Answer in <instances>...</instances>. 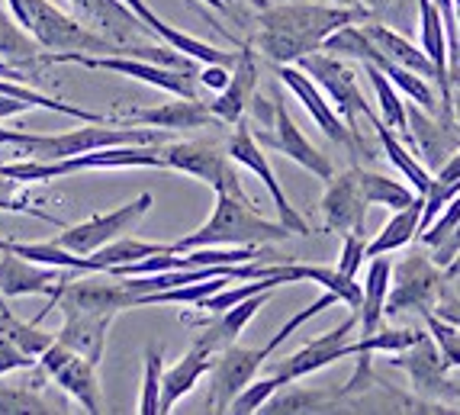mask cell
<instances>
[{"mask_svg": "<svg viewBox=\"0 0 460 415\" xmlns=\"http://www.w3.org/2000/svg\"><path fill=\"white\" fill-rule=\"evenodd\" d=\"M367 16V7H341L332 0L329 4H319V0L268 4L254 16L258 36L252 42L270 65H296L303 55L319 52L335 30L348 23H361Z\"/></svg>", "mask_w": 460, "mask_h": 415, "instance_id": "1", "label": "cell"}, {"mask_svg": "<svg viewBox=\"0 0 460 415\" xmlns=\"http://www.w3.org/2000/svg\"><path fill=\"white\" fill-rule=\"evenodd\" d=\"M290 235L293 232L280 219L277 223L264 219L245 193V187H238V190L216 193V207L207 223L184 239L171 242V252H190V248L207 245H274Z\"/></svg>", "mask_w": 460, "mask_h": 415, "instance_id": "2", "label": "cell"}, {"mask_svg": "<svg viewBox=\"0 0 460 415\" xmlns=\"http://www.w3.org/2000/svg\"><path fill=\"white\" fill-rule=\"evenodd\" d=\"M126 168H164L162 146H110V148H93V152L68 155V158H58V162L20 158V162L0 164V174L13 177L20 184H46V181L81 174V171H126Z\"/></svg>", "mask_w": 460, "mask_h": 415, "instance_id": "3", "label": "cell"}, {"mask_svg": "<svg viewBox=\"0 0 460 415\" xmlns=\"http://www.w3.org/2000/svg\"><path fill=\"white\" fill-rule=\"evenodd\" d=\"M10 13L36 39L42 52H84V55H123L116 42L93 32L77 16H68L49 0H7Z\"/></svg>", "mask_w": 460, "mask_h": 415, "instance_id": "4", "label": "cell"}, {"mask_svg": "<svg viewBox=\"0 0 460 415\" xmlns=\"http://www.w3.org/2000/svg\"><path fill=\"white\" fill-rule=\"evenodd\" d=\"M164 129H152V126H123V123H87L81 129L58 132V136H39L26 146L16 148L20 158H42V162H58L68 155L93 152V148H110V146H162Z\"/></svg>", "mask_w": 460, "mask_h": 415, "instance_id": "5", "label": "cell"}, {"mask_svg": "<svg viewBox=\"0 0 460 415\" xmlns=\"http://www.w3.org/2000/svg\"><path fill=\"white\" fill-rule=\"evenodd\" d=\"M451 284V277L435 258L415 252L409 254L406 261L393 264V280L390 293H386V306L384 319H396V315H429L435 313L438 300H441V290Z\"/></svg>", "mask_w": 460, "mask_h": 415, "instance_id": "6", "label": "cell"}, {"mask_svg": "<svg viewBox=\"0 0 460 415\" xmlns=\"http://www.w3.org/2000/svg\"><path fill=\"white\" fill-rule=\"evenodd\" d=\"M296 65L313 77L315 84L323 87V93L332 101V107L338 110V116L351 126V132L361 136L358 119H361V116L367 119V113L374 107L364 101V91H361V84H358V71H354V65L348 62V58H341V55L323 52V49L303 55Z\"/></svg>", "mask_w": 460, "mask_h": 415, "instance_id": "7", "label": "cell"}, {"mask_svg": "<svg viewBox=\"0 0 460 415\" xmlns=\"http://www.w3.org/2000/svg\"><path fill=\"white\" fill-rule=\"evenodd\" d=\"M152 203H155L152 193H138L136 200L110 209V213H97V216H87V219H81V223H75V225H62V232H58L52 242H58V245L68 248V252L84 254L87 258V254H93L97 248L129 235V232L148 216Z\"/></svg>", "mask_w": 460, "mask_h": 415, "instance_id": "8", "label": "cell"}, {"mask_svg": "<svg viewBox=\"0 0 460 415\" xmlns=\"http://www.w3.org/2000/svg\"><path fill=\"white\" fill-rule=\"evenodd\" d=\"M226 152H229V158L238 164V168H248L264 187H268L270 200H274V207H277V216H280V223H284L293 235H313L309 223L299 216V209L293 207L290 197H287V190L280 187V181H277L274 168H270V162H268V155H264V146L254 138L252 126H248L245 119L235 123L229 142H226Z\"/></svg>", "mask_w": 460, "mask_h": 415, "instance_id": "9", "label": "cell"}, {"mask_svg": "<svg viewBox=\"0 0 460 415\" xmlns=\"http://www.w3.org/2000/svg\"><path fill=\"white\" fill-rule=\"evenodd\" d=\"M39 367L46 370L49 380L62 393H68L84 412H91V415L103 412V393H100L97 364L87 361L84 354H77L75 348L62 345V341L55 339L46 354H39Z\"/></svg>", "mask_w": 460, "mask_h": 415, "instance_id": "10", "label": "cell"}, {"mask_svg": "<svg viewBox=\"0 0 460 415\" xmlns=\"http://www.w3.org/2000/svg\"><path fill=\"white\" fill-rule=\"evenodd\" d=\"M162 158L164 168L197 177L207 187H213V193L242 187L235 162L229 158L226 146H216V142H171V146H162Z\"/></svg>", "mask_w": 460, "mask_h": 415, "instance_id": "11", "label": "cell"}, {"mask_svg": "<svg viewBox=\"0 0 460 415\" xmlns=\"http://www.w3.org/2000/svg\"><path fill=\"white\" fill-rule=\"evenodd\" d=\"M274 68H277V81H280V84H284L287 91L303 103V110L313 116V123L323 129L325 138H332L335 146L348 148V152H358V148L367 152L364 138L358 136V132H351V126L338 116V110L332 107V101L323 93V87L315 84L306 71L299 68V65H274Z\"/></svg>", "mask_w": 460, "mask_h": 415, "instance_id": "12", "label": "cell"}, {"mask_svg": "<svg viewBox=\"0 0 460 415\" xmlns=\"http://www.w3.org/2000/svg\"><path fill=\"white\" fill-rule=\"evenodd\" d=\"M409 116V148L422 158L425 168L435 174L441 164L460 148V126L445 110H425L415 101H406Z\"/></svg>", "mask_w": 460, "mask_h": 415, "instance_id": "13", "label": "cell"}, {"mask_svg": "<svg viewBox=\"0 0 460 415\" xmlns=\"http://www.w3.org/2000/svg\"><path fill=\"white\" fill-rule=\"evenodd\" d=\"M254 138H258L261 146L287 155L290 162H296L299 168H306L309 174H315L323 184H329L332 177H335V164L329 162V155L319 152V148L299 132V126L293 123L290 110H287V101L280 97V93H274V123H270V132H254Z\"/></svg>", "mask_w": 460, "mask_h": 415, "instance_id": "14", "label": "cell"}, {"mask_svg": "<svg viewBox=\"0 0 460 415\" xmlns=\"http://www.w3.org/2000/svg\"><path fill=\"white\" fill-rule=\"evenodd\" d=\"M367 193L361 184V168H348L341 174H335L325 184L323 200H319V213H323L325 232H364L367 223Z\"/></svg>", "mask_w": 460, "mask_h": 415, "instance_id": "15", "label": "cell"}, {"mask_svg": "<svg viewBox=\"0 0 460 415\" xmlns=\"http://www.w3.org/2000/svg\"><path fill=\"white\" fill-rule=\"evenodd\" d=\"M354 329H358V315L351 313L341 325H335V329L319 335V339L306 341L299 351L287 354L284 361L270 367V374H277V377L290 386L293 380H303V377H309V374H315V370L341 361V358H348V339H351Z\"/></svg>", "mask_w": 460, "mask_h": 415, "instance_id": "16", "label": "cell"}, {"mask_svg": "<svg viewBox=\"0 0 460 415\" xmlns=\"http://www.w3.org/2000/svg\"><path fill=\"white\" fill-rule=\"evenodd\" d=\"M116 123L123 126H152V129L164 132H190V129H207V126H223L209 110V101L199 97H177L162 107L148 110H126V113H113Z\"/></svg>", "mask_w": 460, "mask_h": 415, "instance_id": "17", "label": "cell"}, {"mask_svg": "<svg viewBox=\"0 0 460 415\" xmlns=\"http://www.w3.org/2000/svg\"><path fill=\"white\" fill-rule=\"evenodd\" d=\"M258 58H254V42H242L238 46V58L232 65V77L223 91L216 93V101H209V110L223 126H235L245 119V110L252 107L254 93H258Z\"/></svg>", "mask_w": 460, "mask_h": 415, "instance_id": "18", "label": "cell"}, {"mask_svg": "<svg viewBox=\"0 0 460 415\" xmlns=\"http://www.w3.org/2000/svg\"><path fill=\"white\" fill-rule=\"evenodd\" d=\"M68 270L36 264L16 252H0V300H20V296H52Z\"/></svg>", "mask_w": 460, "mask_h": 415, "instance_id": "19", "label": "cell"}, {"mask_svg": "<svg viewBox=\"0 0 460 415\" xmlns=\"http://www.w3.org/2000/svg\"><path fill=\"white\" fill-rule=\"evenodd\" d=\"M390 364L399 370H406L412 386L419 393H425V396L457 393L451 386V380H447L451 367H447V361L441 358V351H438V345L431 341V335H425V339L409 348V351H399L396 358H390Z\"/></svg>", "mask_w": 460, "mask_h": 415, "instance_id": "20", "label": "cell"}, {"mask_svg": "<svg viewBox=\"0 0 460 415\" xmlns=\"http://www.w3.org/2000/svg\"><path fill=\"white\" fill-rule=\"evenodd\" d=\"M274 296V290H264V293H254V296H248V300L235 303V306L223 309V313H216L213 319H209L203 329H199L197 341L199 345H207L209 351H226L229 345H235L238 339H242V331H245V325L252 322L254 315L261 313L264 303Z\"/></svg>", "mask_w": 460, "mask_h": 415, "instance_id": "21", "label": "cell"}, {"mask_svg": "<svg viewBox=\"0 0 460 415\" xmlns=\"http://www.w3.org/2000/svg\"><path fill=\"white\" fill-rule=\"evenodd\" d=\"M216 361V351H209L207 345H199L193 339V345L187 348V354L174 367L164 370L162 377V412H171L177 402L184 400L187 393H193V386L199 384L203 377H209V367Z\"/></svg>", "mask_w": 460, "mask_h": 415, "instance_id": "22", "label": "cell"}, {"mask_svg": "<svg viewBox=\"0 0 460 415\" xmlns=\"http://www.w3.org/2000/svg\"><path fill=\"white\" fill-rule=\"evenodd\" d=\"M361 26H364V32H367L370 42H374V49L384 55V58H390V62H396V65H402V68L415 71V75L429 77V81H435V87H438L435 65H431V58L422 52V49L409 42V36L396 32L393 26L380 23V20H370V16H367V20H361Z\"/></svg>", "mask_w": 460, "mask_h": 415, "instance_id": "23", "label": "cell"}, {"mask_svg": "<svg viewBox=\"0 0 460 415\" xmlns=\"http://www.w3.org/2000/svg\"><path fill=\"white\" fill-rule=\"evenodd\" d=\"M367 123L374 126L376 138H380V146H384L386 162H390L402 177H409V187H412L419 197H425V190L431 187V171L422 164V158L409 148V142L399 136L396 129H390V126L384 123V116L376 113V110H370L367 113Z\"/></svg>", "mask_w": 460, "mask_h": 415, "instance_id": "24", "label": "cell"}, {"mask_svg": "<svg viewBox=\"0 0 460 415\" xmlns=\"http://www.w3.org/2000/svg\"><path fill=\"white\" fill-rule=\"evenodd\" d=\"M62 329L55 331V339L62 345L75 348L77 354H84L87 361L100 367L103 351H107V335L113 319L110 315H93V313H62Z\"/></svg>", "mask_w": 460, "mask_h": 415, "instance_id": "25", "label": "cell"}, {"mask_svg": "<svg viewBox=\"0 0 460 415\" xmlns=\"http://www.w3.org/2000/svg\"><path fill=\"white\" fill-rule=\"evenodd\" d=\"M393 280V264L386 254H376L367 258V274H364V303L361 315H358V325H361V335L380 329L384 322V306H386V293H390Z\"/></svg>", "mask_w": 460, "mask_h": 415, "instance_id": "26", "label": "cell"}, {"mask_svg": "<svg viewBox=\"0 0 460 415\" xmlns=\"http://www.w3.org/2000/svg\"><path fill=\"white\" fill-rule=\"evenodd\" d=\"M0 58L23 71L46 68L42 65V46L20 26V20L10 13L4 0H0Z\"/></svg>", "mask_w": 460, "mask_h": 415, "instance_id": "27", "label": "cell"}, {"mask_svg": "<svg viewBox=\"0 0 460 415\" xmlns=\"http://www.w3.org/2000/svg\"><path fill=\"white\" fill-rule=\"evenodd\" d=\"M419 229H422V197L406 209H396V213L386 219V225L376 232V239L367 242V258L376 254H390L396 248H406L419 239Z\"/></svg>", "mask_w": 460, "mask_h": 415, "instance_id": "28", "label": "cell"}, {"mask_svg": "<svg viewBox=\"0 0 460 415\" xmlns=\"http://www.w3.org/2000/svg\"><path fill=\"white\" fill-rule=\"evenodd\" d=\"M293 274H296V284L299 280H313V284H319L323 290L335 293L345 306H351L354 315H361L364 287H358V277L341 274V270L329 268V264H303V261H293Z\"/></svg>", "mask_w": 460, "mask_h": 415, "instance_id": "29", "label": "cell"}, {"mask_svg": "<svg viewBox=\"0 0 460 415\" xmlns=\"http://www.w3.org/2000/svg\"><path fill=\"white\" fill-rule=\"evenodd\" d=\"M361 68L370 81V91H374L376 110H380V116H384V123L390 126V129H396L402 138H409V116H406V101H402V93L396 91V84H393L390 77L376 68L374 62H364Z\"/></svg>", "mask_w": 460, "mask_h": 415, "instance_id": "30", "label": "cell"}, {"mask_svg": "<svg viewBox=\"0 0 460 415\" xmlns=\"http://www.w3.org/2000/svg\"><path fill=\"white\" fill-rule=\"evenodd\" d=\"M164 242H146V239H136V235H123V239L110 242V245L97 248L93 254H87L91 258V268L93 270H116V268H126V264H136L142 261V258H148V254H158L164 252Z\"/></svg>", "mask_w": 460, "mask_h": 415, "instance_id": "31", "label": "cell"}, {"mask_svg": "<svg viewBox=\"0 0 460 415\" xmlns=\"http://www.w3.org/2000/svg\"><path fill=\"white\" fill-rule=\"evenodd\" d=\"M429 331L412 329V325H393V329H376L370 335H361L358 341H348V354H361V358H370V354H399L409 351L412 345L425 339Z\"/></svg>", "mask_w": 460, "mask_h": 415, "instance_id": "32", "label": "cell"}, {"mask_svg": "<svg viewBox=\"0 0 460 415\" xmlns=\"http://www.w3.org/2000/svg\"><path fill=\"white\" fill-rule=\"evenodd\" d=\"M361 184H364L370 207H384V209H390V213L412 207V203L419 200V193L409 184H399L393 177L376 174V171H367V168H361Z\"/></svg>", "mask_w": 460, "mask_h": 415, "instance_id": "33", "label": "cell"}, {"mask_svg": "<svg viewBox=\"0 0 460 415\" xmlns=\"http://www.w3.org/2000/svg\"><path fill=\"white\" fill-rule=\"evenodd\" d=\"M4 303H7V300H0V335H7L10 341H16V345L23 348L30 358H36V361H39V354H46L49 348H52L55 335H52V331L39 329L36 319H32V322L16 319V315L10 313Z\"/></svg>", "mask_w": 460, "mask_h": 415, "instance_id": "34", "label": "cell"}, {"mask_svg": "<svg viewBox=\"0 0 460 415\" xmlns=\"http://www.w3.org/2000/svg\"><path fill=\"white\" fill-rule=\"evenodd\" d=\"M162 377H164V351L162 345H148L142 393H138V412L142 415H162Z\"/></svg>", "mask_w": 460, "mask_h": 415, "instance_id": "35", "label": "cell"}, {"mask_svg": "<svg viewBox=\"0 0 460 415\" xmlns=\"http://www.w3.org/2000/svg\"><path fill=\"white\" fill-rule=\"evenodd\" d=\"M332 402H338V396H329V393H319V390H299V386H293V390L280 386L264 402L261 412H319V409L332 406Z\"/></svg>", "mask_w": 460, "mask_h": 415, "instance_id": "36", "label": "cell"}, {"mask_svg": "<svg viewBox=\"0 0 460 415\" xmlns=\"http://www.w3.org/2000/svg\"><path fill=\"white\" fill-rule=\"evenodd\" d=\"M30 184H20L13 177L0 174V213H23V216H36L42 223H52V225H65L58 216L46 213V209H39V200H32V193L26 190Z\"/></svg>", "mask_w": 460, "mask_h": 415, "instance_id": "37", "label": "cell"}, {"mask_svg": "<svg viewBox=\"0 0 460 415\" xmlns=\"http://www.w3.org/2000/svg\"><path fill=\"white\" fill-rule=\"evenodd\" d=\"M0 412H52V406L23 380V384H0Z\"/></svg>", "mask_w": 460, "mask_h": 415, "instance_id": "38", "label": "cell"}, {"mask_svg": "<svg viewBox=\"0 0 460 415\" xmlns=\"http://www.w3.org/2000/svg\"><path fill=\"white\" fill-rule=\"evenodd\" d=\"M425 325H429L431 341L438 345V351H441V358L447 361V367L460 370V329L457 325L445 322V319L435 315V313L425 315Z\"/></svg>", "mask_w": 460, "mask_h": 415, "instance_id": "39", "label": "cell"}, {"mask_svg": "<svg viewBox=\"0 0 460 415\" xmlns=\"http://www.w3.org/2000/svg\"><path fill=\"white\" fill-rule=\"evenodd\" d=\"M457 225H460V193L447 203L445 209H441V213H438V219L422 232V235H419V239H422V245H429L431 252H435V248H441L447 239H451Z\"/></svg>", "mask_w": 460, "mask_h": 415, "instance_id": "40", "label": "cell"}, {"mask_svg": "<svg viewBox=\"0 0 460 415\" xmlns=\"http://www.w3.org/2000/svg\"><path fill=\"white\" fill-rule=\"evenodd\" d=\"M367 264V239L364 232H345L341 235V258H338L335 268L348 277H358V270Z\"/></svg>", "mask_w": 460, "mask_h": 415, "instance_id": "41", "label": "cell"}, {"mask_svg": "<svg viewBox=\"0 0 460 415\" xmlns=\"http://www.w3.org/2000/svg\"><path fill=\"white\" fill-rule=\"evenodd\" d=\"M32 364H36V358H30V354L16 345V341H10L7 335H0V377H10L16 370H32Z\"/></svg>", "mask_w": 460, "mask_h": 415, "instance_id": "42", "label": "cell"}, {"mask_svg": "<svg viewBox=\"0 0 460 415\" xmlns=\"http://www.w3.org/2000/svg\"><path fill=\"white\" fill-rule=\"evenodd\" d=\"M229 77H232V65H199V87L203 91H213L219 93L226 84H229Z\"/></svg>", "mask_w": 460, "mask_h": 415, "instance_id": "43", "label": "cell"}, {"mask_svg": "<svg viewBox=\"0 0 460 415\" xmlns=\"http://www.w3.org/2000/svg\"><path fill=\"white\" fill-rule=\"evenodd\" d=\"M435 315H441L445 322H451L460 329V296L451 290V284L441 290V300H438V306H435Z\"/></svg>", "mask_w": 460, "mask_h": 415, "instance_id": "44", "label": "cell"}, {"mask_svg": "<svg viewBox=\"0 0 460 415\" xmlns=\"http://www.w3.org/2000/svg\"><path fill=\"white\" fill-rule=\"evenodd\" d=\"M30 110H36L30 101H23V97H13V93H4V91H0V123H4V119H13V116L30 113Z\"/></svg>", "mask_w": 460, "mask_h": 415, "instance_id": "45", "label": "cell"}, {"mask_svg": "<svg viewBox=\"0 0 460 415\" xmlns=\"http://www.w3.org/2000/svg\"><path fill=\"white\" fill-rule=\"evenodd\" d=\"M431 258H435V261L441 264V268H445V270L451 268L454 261H457V258H460V225H457V229H454V235L445 242V245L435 248V254H431Z\"/></svg>", "mask_w": 460, "mask_h": 415, "instance_id": "46", "label": "cell"}, {"mask_svg": "<svg viewBox=\"0 0 460 415\" xmlns=\"http://www.w3.org/2000/svg\"><path fill=\"white\" fill-rule=\"evenodd\" d=\"M30 138H32V132L10 129V126H0V146H13V148H20V146H26Z\"/></svg>", "mask_w": 460, "mask_h": 415, "instance_id": "47", "label": "cell"}, {"mask_svg": "<svg viewBox=\"0 0 460 415\" xmlns=\"http://www.w3.org/2000/svg\"><path fill=\"white\" fill-rule=\"evenodd\" d=\"M451 116L454 123L460 126V84H451Z\"/></svg>", "mask_w": 460, "mask_h": 415, "instance_id": "48", "label": "cell"}, {"mask_svg": "<svg viewBox=\"0 0 460 415\" xmlns=\"http://www.w3.org/2000/svg\"><path fill=\"white\" fill-rule=\"evenodd\" d=\"M203 4H207V7H213L216 13H229V7H226L223 0H203Z\"/></svg>", "mask_w": 460, "mask_h": 415, "instance_id": "49", "label": "cell"}, {"mask_svg": "<svg viewBox=\"0 0 460 415\" xmlns=\"http://www.w3.org/2000/svg\"><path fill=\"white\" fill-rule=\"evenodd\" d=\"M223 4H226V7H232V0H223ZM248 4H252L254 10H264L270 4V0H248Z\"/></svg>", "mask_w": 460, "mask_h": 415, "instance_id": "50", "label": "cell"}, {"mask_svg": "<svg viewBox=\"0 0 460 415\" xmlns=\"http://www.w3.org/2000/svg\"><path fill=\"white\" fill-rule=\"evenodd\" d=\"M361 7H367L370 13H374L376 7H384V0H361Z\"/></svg>", "mask_w": 460, "mask_h": 415, "instance_id": "51", "label": "cell"}, {"mask_svg": "<svg viewBox=\"0 0 460 415\" xmlns=\"http://www.w3.org/2000/svg\"><path fill=\"white\" fill-rule=\"evenodd\" d=\"M332 4H341V7H361V0H332Z\"/></svg>", "mask_w": 460, "mask_h": 415, "instance_id": "52", "label": "cell"}, {"mask_svg": "<svg viewBox=\"0 0 460 415\" xmlns=\"http://www.w3.org/2000/svg\"><path fill=\"white\" fill-rule=\"evenodd\" d=\"M454 20H457V36H460V0H454Z\"/></svg>", "mask_w": 460, "mask_h": 415, "instance_id": "53", "label": "cell"}]
</instances>
